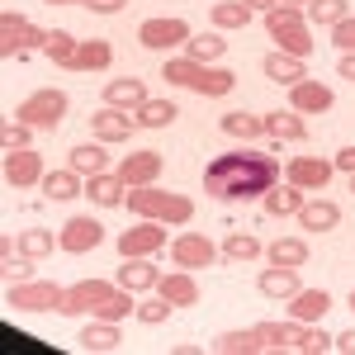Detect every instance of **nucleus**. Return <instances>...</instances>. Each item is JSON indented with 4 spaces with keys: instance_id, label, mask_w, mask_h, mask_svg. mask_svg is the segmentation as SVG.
<instances>
[{
    "instance_id": "obj_1",
    "label": "nucleus",
    "mask_w": 355,
    "mask_h": 355,
    "mask_svg": "<svg viewBox=\"0 0 355 355\" xmlns=\"http://www.w3.org/2000/svg\"><path fill=\"white\" fill-rule=\"evenodd\" d=\"M279 185V162L270 152H223L204 171V190L218 204H251L266 199V190Z\"/></svg>"
},
{
    "instance_id": "obj_2",
    "label": "nucleus",
    "mask_w": 355,
    "mask_h": 355,
    "mask_svg": "<svg viewBox=\"0 0 355 355\" xmlns=\"http://www.w3.org/2000/svg\"><path fill=\"white\" fill-rule=\"evenodd\" d=\"M137 308L133 289H123L119 279H81V284H71L67 294H62V308L57 313H67V318H105V322H123L128 313Z\"/></svg>"
},
{
    "instance_id": "obj_3",
    "label": "nucleus",
    "mask_w": 355,
    "mask_h": 355,
    "mask_svg": "<svg viewBox=\"0 0 355 355\" xmlns=\"http://www.w3.org/2000/svg\"><path fill=\"white\" fill-rule=\"evenodd\" d=\"M171 85H185L204 100H223L237 90V76L223 71V67H209V62H194V57H166V71H162Z\"/></svg>"
},
{
    "instance_id": "obj_4",
    "label": "nucleus",
    "mask_w": 355,
    "mask_h": 355,
    "mask_svg": "<svg viewBox=\"0 0 355 355\" xmlns=\"http://www.w3.org/2000/svg\"><path fill=\"white\" fill-rule=\"evenodd\" d=\"M128 214L137 218H157L166 227H185L194 218V199L190 194H175V190H157V185H133L128 190Z\"/></svg>"
},
{
    "instance_id": "obj_5",
    "label": "nucleus",
    "mask_w": 355,
    "mask_h": 355,
    "mask_svg": "<svg viewBox=\"0 0 355 355\" xmlns=\"http://www.w3.org/2000/svg\"><path fill=\"white\" fill-rule=\"evenodd\" d=\"M67 90H33L28 100H19V110H15V119H24L28 128H38V133H53V128H62V119H67Z\"/></svg>"
},
{
    "instance_id": "obj_6",
    "label": "nucleus",
    "mask_w": 355,
    "mask_h": 355,
    "mask_svg": "<svg viewBox=\"0 0 355 355\" xmlns=\"http://www.w3.org/2000/svg\"><path fill=\"white\" fill-rule=\"evenodd\" d=\"M48 38H53V28H33L24 15H15V10L0 19V53H5V57L43 53V48H48Z\"/></svg>"
},
{
    "instance_id": "obj_7",
    "label": "nucleus",
    "mask_w": 355,
    "mask_h": 355,
    "mask_svg": "<svg viewBox=\"0 0 355 355\" xmlns=\"http://www.w3.org/2000/svg\"><path fill=\"white\" fill-rule=\"evenodd\" d=\"M62 284L53 279H24V284H10V303L19 313H48V308H62Z\"/></svg>"
},
{
    "instance_id": "obj_8",
    "label": "nucleus",
    "mask_w": 355,
    "mask_h": 355,
    "mask_svg": "<svg viewBox=\"0 0 355 355\" xmlns=\"http://www.w3.org/2000/svg\"><path fill=\"white\" fill-rule=\"evenodd\" d=\"M57 242H62V251H67V256H85V251H95V246L105 242V223L90 218V214H76V218L62 223Z\"/></svg>"
},
{
    "instance_id": "obj_9",
    "label": "nucleus",
    "mask_w": 355,
    "mask_h": 355,
    "mask_svg": "<svg viewBox=\"0 0 355 355\" xmlns=\"http://www.w3.org/2000/svg\"><path fill=\"white\" fill-rule=\"evenodd\" d=\"M137 38H142V48H152V53H171V48L190 43L194 33H190L185 19H142V24H137Z\"/></svg>"
},
{
    "instance_id": "obj_10",
    "label": "nucleus",
    "mask_w": 355,
    "mask_h": 355,
    "mask_svg": "<svg viewBox=\"0 0 355 355\" xmlns=\"http://www.w3.org/2000/svg\"><path fill=\"white\" fill-rule=\"evenodd\" d=\"M166 246V223L142 218L137 227H123L119 232V256H157Z\"/></svg>"
},
{
    "instance_id": "obj_11",
    "label": "nucleus",
    "mask_w": 355,
    "mask_h": 355,
    "mask_svg": "<svg viewBox=\"0 0 355 355\" xmlns=\"http://www.w3.org/2000/svg\"><path fill=\"white\" fill-rule=\"evenodd\" d=\"M171 261H175L180 270H204V266L218 261V246L209 242L204 232H180V237L171 242Z\"/></svg>"
},
{
    "instance_id": "obj_12",
    "label": "nucleus",
    "mask_w": 355,
    "mask_h": 355,
    "mask_svg": "<svg viewBox=\"0 0 355 355\" xmlns=\"http://www.w3.org/2000/svg\"><path fill=\"white\" fill-rule=\"evenodd\" d=\"M43 157L33 147H19V152H5V180L15 190H28V185H43Z\"/></svg>"
},
{
    "instance_id": "obj_13",
    "label": "nucleus",
    "mask_w": 355,
    "mask_h": 355,
    "mask_svg": "<svg viewBox=\"0 0 355 355\" xmlns=\"http://www.w3.org/2000/svg\"><path fill=\"white\" fill-rule=\"evenodd\" d=\"M331 171H336V166L322 162V157H294V162L284 166V180H289V185H299V190L308 194V190H327Z\"/></svg>"
},
{
    "instance_id": "obj_14",
    "label": "nucleus",
    "mask_w": 355,
    "mask_h": 355,
    "mask_svg": "<svg viewBox=\"0 0 355 355\" xmlns=\"http://www.w3.org/2000/svg\"><path fill=\"white\" fill-rule=\"evenodd\" d=\"M133 128H137V119H128V110L105 105L100 114H90V133H95V142H128Z\"/></svg>"
},
{
    "instance_id": "obj_15",
    "label": "nucleus",
    "mask_w": 355,
    "mask_h": 355,
    "mask_svg": "<svg viewBox=\"0 0 355 355\" xmlns=\"http://www.w3.org/2000/svg\"><path fill=\"white\" fill-rule=\"evenodd\" d=\"M119 175H123L128 190H133V185H157V180H162V152H128V157L119 162Z\"/></svg>"
},
{
    "instance_id": "obj_16",
    "label": "nucleus",
    "mask_w": 355,
    "mask_h": 355,
    "mask_svg": "<svg viewBox=\"0 0 355 355\" xmlns=\"http://www.w3.org/2000/svg\"><path fill=\"white\" fill-rule=\"evenodd\" d=\"M76 346H81L85 355H110V351H119V346H123V331H119V322L90 318V327H81Z\"/></svg>"
},
{
    "instance_id": "obj_17",
    "label": "nucleus",
    "mask_w": 355,
    "mask_h": 355,
    "mask_svg": "<svg viewBox=\"0 0 355 355\" xmlns=\"http://www.w3.org/2000/svg\"><path fill=\"white\" fill-rule=\"evenodd\" d=\"M331 105H336V95H331V85H322V81L289 85V110H299V114H327Z\"/></svg>"
},
{
    "instance_id": "obj_18",
    "label": "nucleus",
    "mask_w": 355,
    "mask_h": 355,
    "mask_svg": "<svg viewBox=\"0 0 355 355\" xmlns=\"http://www.w3.org/2000/svg\"><path fill=\"white\" fill-rule=\"evenodd\" d=\"M114 279H119L123 289H133V294H147V289H157L162 270L152 266V256H123V266H119Z\"/></svg>"
},
{
    "instance_id": "obj_19",
    "label": "nucleus",
    "mask_w": 355,
    "mask_h": 355,
    "mask_svg": "<svg viewBox=\"0 0 355 355\" xmlns=\"http://www.w3.org/2000/svg\"><path fill=\"white\" fill-rule=\"evenodd\" d=\"M303 327L308 322H256V331H261V346L275 355H284V351H299V341H303Z\"/></svg>"
},
{
    "instance_id": "obj_20",
    "label": "nucleus",
    "mask_w": 355,
    "mask_h": 355,
    "mask_svg": "<svg viewBox=\"0 0 355 355\" xmlns=\"http://www.w3.org/2000/svg\"><path fill=\"white\" fill-rule=\"evenodd\" d=\"M85 194H90V204H100V209H119L123 199H128V185H123V175L119 171H100V175H90L85 180Z\"/></svg>"
},
{
    "instance_id": "obj_21",
    "label": "nucleus",
    "mask_w": 355,
    "mask_h": 355,
    "mask_svg": "<svg viewBox=\"0 0 355 355\" xmlns=\"http://www.w3.org/2000/svg\"><path fill=\"white\" fill-rule=\"evenodd\" d=\"M256 289H261L266 299H294V294L303 289L299 284V266H270V270H261Z\"/></svg>"
},
{
    "instance_id": "obj_22",
    "label": "nucleus",
    "mask_w": 355,
    "mask_h": 355,
    "mask_svg": "<svg viewBox=\"0 0 355 355\" xmlns=\"http://www.w3.org/2000/svg\"><path fill=\"white\" fill-rule=\"evenodd\" d=\"M152 95H147V85H142V76H119V81L105 85V105H114V110H142Z\"/></svg>"
},
{
    "instance_id": "obj_23",
    "label": "nucleus",
    "mask_w": 355,
    "mask_h": 355,
    "mask_svg": "<svg viewBox=\"0 0 355 355\" xmlns=\"http://www.w3.org/2000/svg\"><path fill=\"white\" fill-rule=\"evenodd\" d=\"M157 294H162L166 303H175V308H190V303H199V284H194V270L162 275V279H157Z\"/></svg>"
},
{
    "instance_id": "obj_24",
    "label": "nucleus",
    "mask_w": 355,
    "mask_h": 355,
    "mask_svg": "<svg viewBox=\"0 0 355 355\" xmlns=\"http://www.w3.org/2000/svg\"><path fill=\"white\" fill-rule=\"evenodd\" d=\"M261 119H266V133L275 142H303L308 137V123H303L299 110H275V114H261Z\"/></svg>"
},
{
    "instance_id": "obj_25",
    "label": "nucleus",
    "mask_w": 355,
    "mask_h": 355,
    "mask_svg": "<svg viewBox=\"0 0 355 355\" xmlns=\"http://www.w3.org/2000/svg\"><path fill=\"white\" fill-rule=\"evenodd\" d=\"M294 218H299L308 232H331V227L341 223V209H336L331 199H303V209Z\"/></svg>"
},
{
    "instance_id": "obj_26",
    "label": "nucleus",
    "mask_w": 355,
    "mask_h": 355,
    "mask_svg": "<svg viewBox=\"0 0 355 355\" xmlns=\"http://www.w3.org/2000/svg\"><path fill=\"white\" fill-rule=\"evenodd\" d=\"M327 308H331L327 289H299V294L289 299V318H294V322H322Z\"/></svg>"
},
{
    "instance_id": "obj_27",
    "label": "nucleus",
    "mask_w": 355,
    "mask_h": 355,
    "mask_svg": "<svg viewBox=\"0 0 355 355\" xmlns=\"http://www.w3.org/2000/svg\"><path fill=\"white\" fill-rule=\"evenodd\" d=\"M261 71H266L275 85H299L303 76H308V71H303V57H289V53H279V48L261 62Z\"/></svg>"
},
{
    "instance_id": "obj_28",
    "label": "nucleus",
    "mask_w": 355,
    "mask_h": 355,
    "mask_svg": "<svg viewBox=\"0 0 355 355\" xmlns=\"http://www.w3.org/2000/svg\"><path fill=\"white\" fill-rule=\"evenodd\" d=\"M67 166L76 171V175H100V171H110V152L100 147V142H81V147H71V157H67Z\"/></svg>"
},
{
    "instance_id": "obj_29",
    "label": "nucleus",
    "mask_w": 355,
    "mask_h": 355,
    "mask_svg": "<svg viewBox=\"0 0 355 355\" xmlns=\"http://www.w3.org/2000/svg\"><path fill=\"white\" fill-rule=\"evenodd\" d=\"M43 194L57 199V204H67V199L85 194V175H76L71 166H67V171H48V175H43Z\"/></svg>"
},
{
    "instance_id": "obj_30",
    "label": "nucleus",
    "mask_w": 355,
    "mask_h": 355,
    "mask_svg": "<svg viewBox=\"0 0 355 355\" xmlns=\"http://www.w3.org/2000/svg\"><path fill=\"white\" fill-rule=\"evenodd\" d=\"M261 209H266L270 218H289V214H299V209H303V190H299V185H270L266 199H261Z\"/></svg>"
},
{
    "instance_id": "obj_31",
    "label": "nucleus",
    "mask_w": 355,
    "mask_h": 355,
    "mask_svg": "<svg viewBox=\"0 0 355 355\" xmlns=\"http://www.w3.org/2000/svg\"><path fill=\"white\" fill-rule=\"evenodd\" d=\"M114 62V48L105 38H81V48H76V62H71V71H105Z\"/></svg>"
},
{
    "instance_id": "obj_32",
    "label": "nucleus",
    "mask_w": 355,
    "mask_h": 355,
    "mask_svg": "<svg viewBox=\"0 0 355 355\" xmlns=\"http://www.w3.org/2000/svg\"><path fill=\"white\" fill-rule=\"evenodd\" d=\"M214 351L218 355H256V351H266V346H261V331L246 327V331H223V336H214Z\"/></svg>"
},
{
    "instance_id": "obj_33",
    "label": "nucleus",
    "mask_w": 355,
    "mask_h": 355,
    "mask_svg": "<svg viewBox=\"0 0 355 355\" xmlns=\"http://www.w3.org/2000/svg\"><path fill=\"white\" fill-rule=\"evenodd\" d=\"M53 251H62V242H57L48 227H24V232H19V256L43 261V256H53Z\"/></svg>"
},
{
    "instance_id": "obj_34",
    "label": "nucleus",
    "mask_w": 355,
    "mask_h": 355,
    "mask_svg": "<svg viewBox=\"0 0 355 355\" xmlns=\"http://www.w3.org/2000/svg\"><path fill=\"white\" fill-rule=\"evenodd\" d=\"M251 15H256V10H251L246 0H218V5L209 10L214 28H246V24H251Z\"/></svg>"
},
{
    "instance_id": "obj_35",
    "label": "nucleus",
    "mask_w": 355,
    "mask_h": 355,
    "mask_svg": "<svg viewBox=\"0 0 355 355\" xmlns=\"http://www.w3.org/2000/svg\"><path fill=\"white\" fill-rule=\"evenodd\" d=\"M270 38L279 43V53H289V57H308V53H313V38H308V19H303V24H284V28H275Z\"/></svg>"
},
{
    "instance_id": "obj_36",
    "label": "nucleus",
    "mask_w": 355,
    "mask_h": 355,
    "mask_svg": "<svg viewBox=\"0 0 355 355\" xmlns=\"http://www.w3.org/2000/svg\"><path fill=\"white\" fill-rule=\"evenodd\" d=\"M137 114V128H171L175 119H180V110H175V100H147Z\"/></svg>"
},
{
    "instance_id": "obj_37",
    "label": "nucleus",
    "mask_w": 355,
    "mask_h": 355,
    "mask_svg": "<svg viewBox=\"0 0 355 355\" xmlns=\"http://www.w3.org/2000/svg\"><path fill=\"white\" fill-rule=\"evenodd\" d=\"M303 15H308V24L331 28V24H341V19L351 15V5H346V0H308V5H303Z\"/></svg>"
},
{
    "instance_id": "obj_38",
    "label": "nucleus",
    "mask_w": 355,
    "mask_h": 355,
    "mask_svg": "<svg viewBox=\"0 0 355 355\" xmlns=\"http://www.w3.org/2000/svg\"><path fill=\"white\" fill-rule=\"evenodd\" d=\"M266 256H270V266H303L308 261V242L303 237H279V242L266 246Z\"/></svg>"
},
{
    "instance_id": "obj_39",
    "label": "nucleus",
    "mask_w": 355,
    "mask_h": 355,
    "mask_svg": "<svg viewBox=\"0 0 355 355\" xmlns=\"http://www.w3.org/2000/svg\"><path fill=\"white\" fill-rule=\"evenodd\" d=\"M223 133L251 142V137L266 133V119H261V114H223Z\"/></svg>"
},
{
    "instance_id": "obj_40",
    "label": "nucleus",
    "mask_w": 355,
    "mask_h": 355,
    "mask_svg": "<svg viewBox=\"0 0 355 355\" xmlns=\"http://www.w3.org/2000/svg\"><path fill=\"white\" fill-rule=\"evenodd\" d=\"M218 251H223V256H227V261H237V266H242V261H256V256H261L266 246L256 242L251 232H232V237H227V242H223Z\"/></svg>"
},
{
    "instance_id": "obj_41",
    "label": "nucleus",
    "mask_w": 355,
    "mask_h": 355,
    "mask_svg": "<svg viewBox=\"0 0 355 355\" xmlns=\"http://www.w3.org/2000/svg\"><path fill=\"white\" fill-rule=\"evenodd\" d=\"M227 53V38H218V33H204V38H190L185 43V57H194V62H218V57Z\"/></svg>"
},
{
    "instance_id": "obj_42",
    "label": "nucleus",
    "mask_w": 355,
    "mask_h": 355,
    "mask_svg": "<svg viewBox=\"0 0 355 355\" xmlns=\"http://www.w3.org/2000/svg\"><path fill=\"white\" fill-rule=\"evenodd\" d=\"M76 48H81V38H71L67 28H53V38H48V48H43V53L53 57L57 67H71V62H76Z\"/></svg>"
},
{
    "instance_id": "obj_43",
    "label": "nucleus",
    "mask_w": 355,
    "mask_h": 355,
    "mask_svg": "<svg viewBox=\"0 0 355 355\" xmlns=\"http://www.w3.org/2000/svg\"><path fill=\"white\" fill-rule=\"evenodd\" d=\"M171 313H175V303H166L162 294H157V299H147V303H137V308H133V318L142 322V327H162V322L171 318Z\"/></svg>"
},
{
    "instance_id": "obj_44",
    "label": "nucleus",
    "mask_w": 355,
    "mask_h": 355,
    "mask_svg": "<svg viewBox=\"0 0 355 355\" xmlns=\"http://www.w3.org/2000/svg\"><path fill=\"white\" fill-rule=\"evenodd\" d=\"M38 133V128H28L24 119H10L5 123V133H0V142H5V152H19V147H28V137Z\"/></svg>"
},
{
    "instance_id": "obj_45",
    "label": "nucleus",
    "mask_w": 355,
    "mask_h": 355,
    "mask_svg": "<svg viewBox=\"0 0 355 355\" xmlns=\"http://www.w3.org/2000/svg\"><path fill=\"white\" fill-rule=\"evenodd\" d=\"M331 341H336L331 331H322V327H313V322H308V327H303L299 351H303V355H322V351H331Z\"/></svg>"
},
{
    "instance_id": "obj_46",
    "label": "nucleus",
    "mask_w": 355,
    "mask_h": 355,
    "mask_svg": "<svg viewBox=\"0 0 355 355\" xmlns=\"http://www.w3.org/2000/svg\"><path fill=\"white\" fill-rule=\"evenodd\" d=\"M303 19H308V15H303L299 5H275L270 15H266V28L275 33V28H284V24H303Z\"/></svg>"
},
{
    "instance_id": "obj_47",
    "label": "nucleus",
    "mask_w": 355,
    "mask_h": 355,
    "mask_svg": "<svg viewBox=\"0 0 355 355\" xmlns=\"http://www.w3.org/2000/svg\"><path fill=\"white\" fill-rule=\"evenodd\" d=\"M331 43H336L341 53H355V15H346L341 24H331Z\"/></svg>"
},
{
    "instance_id": "obj_48",
    "label": "nucleus",
    "mask_w": 355,
    "mask_h": 355,
    "mask_svg": "<svg viewBox=\"0 0 355 355\" xmlns=\"http://www.w3.org/2000/svg\"><path fill=\"white\" fill-rule=\"evenodd\" d=\"M5 279H10V284H24V279H33V261H28V256H19V261L10 256V261H5Z\"/></svg>"
},
{
    "instance_id": "obj_49",
    "label": "nucleus",
    "mask_w": 355,
    "mask_h": 355,
    "mask_svg": "<svg viewBox=\"0 0 355 355\" xmlns=\"http://www.w3.org/2000/svg\"><path fill=\"white\" fill-rule=\"evenodd\" d=\"M85 10H90V15H119L123 0H85Z\"/></svg>"
},
{
    "instance_id": "obj_50",
    "label": "nucleus",
    "mask_w": 355,
    "mask_h": 355,
    "mask_svg": "<svg viewBox=\"0 0 355 355\" xmlns=\"http://www.w3.org/2000/svg\"><path fill=\"white\" fill-rule=\"evenodd\" d=\"M331 166H336V171H346V175H355V147H341Z\"/></svg>"
},
{
    "instance_id": "obj_51",
    "label": "nucleus",
    "mask_w": 355,
    "mask_h": 355,
    "mask_svg": "<svg viewBox=\"0 0 355 355\" xmlns=\"http://www.w3.org/2000/svg\"><path fill=\"white\" fill-rule=\"evenodd\" d=\"M331 351H346V355H355V327H351V331H341V336L331 341Z\"/></svg>"
},
{
    "instance_id": "obj_52",
    "label": "nucleus",
    "mask_w": 355,
    "mask_h": 355,
    "mask_svg": "<svg viewBox=\"0 0 355 355\" xmlns=\"http://www.w3.org/2000/svg\"><path fill=\"white\" fill-rule=\"evenodd\" d=\"M336 76H346V81H355V53H341V67H336Z\"/></svg>"
},
{
    "instance_id": "obj_53",
    "label": "nucleus",
    "mask_w": 355,
    "mask_h": 355,
    "mask_svg": "<svg viewBox=\"0 0 355 355\" xmlns=\"http://www.w3.org/2000/svg\"><path fill=\"white\" fill-rule=\"evenodd\" d=\"M246 5H251L256 15H270V10H275V5H279V0H246Z\"/></svg>"
},
{
    "instance_id": "obj_54",
    "label": "nucleus",
    "mask_w": 355,
    "mask_h": 355,
    "mask_svg": "<svg viewBox=\"0 0 355 355\" xmlns=\"http://www.w3.org/2000/svg\"><path fill=\"white\" fill-rule=\"evenodd\" d=\"M48 5H85V0H48Z\"/></svg>"
},
{
    "instance_id": "obj_55",
    "label": "nucleus",
    "mask_w": 355,
    "mask_h": 355,
    "mask_svg": "<svg viewBox=\"0 0 355 355\" xmlns=\"http://www.w3.org/2000/svg\"><path fill=\"white\" fill-rule=\"evenodd\" d=\"M279 5H299V10H303V5H308V0H279Z\"/></svg>"
},
{
    "instance_id": "obj_56",
    "label": "nucleus",
    "mask_w": 355,
    "mask_h": 355,
    "mask_svg": "<svg viewBox=\"0 0 355 355\" xmlns=\"http://www.w3.org/2000/svg\"><path fill=\"white\" fill-rule=\"evenodd\" d=\"M351 308H355V289H351Z\"/></svg>"
},
{
    "instance_id": "obj_57",
    "label": "nucleus",
    "mask_w": 355,
    "mask_h": 355,
    "mask_svg": "<svg viewBox=\"0 0 355 355\" xmlns=\"http://www.w3.org/2000/svg\"><path fill=\"white\" fill-rule=\"evenodd\" d=\"M351 190H355V175H351Z\"/></svg>"
}]
</instances>
